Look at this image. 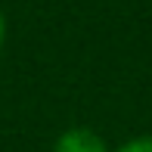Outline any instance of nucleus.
Masks as SVG:
<instances>
[{
    "mask_svg": "<svg viewBox=\"0 0 152 152\" xmlns=\"http://www.w3.org/2000/svg\"><path fill=\"white\" fill-rule=\"evenodd\" d=\"M53 152H109V146L90 127H68L56 137Z\"/></svg>",
    "mask_w": 152,
    "mask_h": 152,
    "instance_id": "nucleus-1",
    "label": "nucleus"
},
{
    "mask_svg": "<svg viewBox=\"0 0 152 152\" xmlns=\"http://www.w3.org/2000/svg\"><path fill=\"white\" fill-rule=\"evenodd\" d=\"M3 44H6V19L0 12V50H3Z\"/></svg>",
    "mask_w": 152,
    "mask_h": 152,
    "instance_id": "nucleus-3",
    "label": "nucleus"
},
{
    "mask_svg": "<svg viewBox=\"0 0 152 152\" xmlns=\"http://www.w3.org/2000/svg\"><path fill=\"white\" fill-rule=\"evenodd\" d=\"M115 152H152V137H137V140L121 143Z\"/></svg>",
    "mask_w": 152,
    "mask_h": 152,
    "instance_id": "nucleus-2",
    "label": "nucleus"
}]
</instances>
